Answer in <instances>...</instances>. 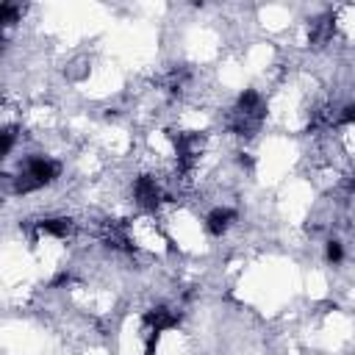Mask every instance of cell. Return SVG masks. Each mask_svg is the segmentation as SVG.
Wrapping results in <instances>:
<instances>
[{"label": "cell", "mask_w": 355, "mask_h": 355, "mask_svg": "<svg viewBox=\"0 0 355 355\" xmlns=\"http://www.w3.org/2000/svg\"><path fill=\"white\" fill-rule=\"evenodd\" d=\"M338 119H341V122H355V103H352V105H347V108H344V114H341Z\"/></svg>", "instance_id": "8fae6325"}, {"label": "cell", "mask_w": 355, "mask_h": 355, "mask_svg": "<svg viewBox=\"0 0 355 355\" xmlns=\"http://www.w3.org/2000/svg\"><path fill=\"white\" fill-rule=\"evenodd\" d=\"M133 197H136L139 205L155 208V205L161 202V189H158V183H155L150 175H139L136 183H133Z\"/></svg>", "instance_id": "3957f363"}, {"label": "cell", "mask_w": 355, "mask_h": 355, "mask_svg": "<svg viewBox=\"0 0 355 355\" xmlns=\"http://www.w3.org/2000/svg\"><path fill=\"white\" fill-rule=\"evenodd\" d=\"M233 222H236V211L233 208H214L205 216V227H208L211 236H222Z\"/></svg>", "instance_id": "5b68a950"}, {"label": "cell", "mask_w": 355, "mask_h": 355, "mask_svg": "<svg viewBox=\"0 0 355 355\" xmlns=\"http://www.w3.org/2000/svg\"><path fill=\"white\" fill-rule=\"evenodd\" d=\"M0 139H3V144H0V153L3 155H8L11 153V147H14V139H17V128H3V133H0Z\"/></svg>", "instance_id": "30bf717a"}, {"label": "cell", "mask_w": 355, "mask_h": 355, "mask_svg": "<svg viewBox=\"0 0 355 355\" xmlns=\"http://www.w3.org/2000/svg\"><path fill=\"white\" fill-rule=\"evenodd\" d=\"M36 227H39L42 233H47V236L64 239V236L72 230V219H67V216H50V219H42Z\"/></svg>", "instance_id": "52a82bcc"}, {"label": "cell", "mask_w": 355, "mask_h": 355, "mask_svg": "<svg viewBox=\"0 0 355 355\" xmlns=\"http://www.w3.org/2000/svg\"><path fill=\"white\" fill-rule=\"evenodd\" d=\"M236 111L261 122V119H263V100H261V94H258V92H252V89L241 92V94H239V103H236Z\"/></svg>", "instance_id": "277c9868"}, {"label": "cell", "mask_w": 355, "mask_h": 355, "mask_svg": "<svg viewBox=\"0 0 355 355\" xmlns=\"http://www.w3.org/2000/svg\"><path fill=\"white\" fill-rule=\"evenodd\" d=\"M144 322H147V327H150V333H153V336H150V347H147V355H150V352H153V341L158 338V333H164V330H169V327H178L180 313H175V311L158 305V308H153V311L144 313Z\"/></svg>", "instance_id": "7a4b0ae2"}, {"label": "cell", "mask_w": 355, "mask_h": 355, "mask_svg": "<svg viewBox=\"0 0 355 355\" xmlns=\"http://www.w3.org/2000/svg\"><path fill=\"white\" fill-rule=\"evenodd\" d=\"M17 17H22V6H17V3H3L0 6V22L3 25H11Z\"/></svg>", "instance_id": "ba28073f"}, {"label": "cell", "mask_w": 355, "mask_h": 355, "mask_svg": "<svg viewBox=\"0 0 355 355\" xmlns=\"http://www.w3.org/2000/svg\"><path fill=\"white\" fill-rule=\"evenodd\" d=\"M333 31H336V25H333V17H330V14L319 17L316 22H311V44H316V47L327 44V42L333 39Z\"/></svg>", "instance_id": "8992f818"}, {"label": "cell", "mask_w": 355, "mask_h": 355, "mask_svg": "<svg viewBox=\"0 0 355 355\" xmlns=\"http://www.w3.org/2000/svg\"><path fill=\"white\" fill-rule=\"evenodd\" d=\"M324 258H327L330 263H338V261L344 258V247H341V241L330 239V241L324 244Z\"/></svg>", "instance_id": "9c48e42d"}, {"label": "cell", "mask_w": 355, "mask_h": 355, "mask_svg": "<svg viewBox=\"0 0 355 355\" xmlns=\"http://www.w3.org/2000/svg\"><path fill=\"white\" fill-rule=\"evenodd\" d=\"M58 175H61V164L58 161L44 158V155H31V158H25V166H22L19 178L14 180V191H19V194L36 191V189L53 183Z\"/></svg>", "instance_id": "6da1fadb"}]
</instances>
